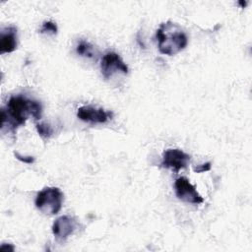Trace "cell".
<instances>
[{"label": "cell", "instance_id": "11", "mask_svg": "<svg viewBox=\"0 0 252 252\" xmlns=\"http://www.w3.org/2000/svg\"><path fill=\"white\" fill-rule=\"evenodd\" d=\"M35 128H36V131L38 133V135L44 139H47V138H50L52 136V133H53V130H52V127L48 124V123H45V122H40V123H37L35 125Z\"/></svg>", "mask_w": 252, "mask_h": 252}, {"label": "cell", "instance_id": "13", "mask_svg": "<svg viewBox=\"0 0 252 252\" xmlns=\"http://www.w3.org/2000/svg\"><path fill=\"white\" fill-rule=\"evenodd\" d=\"M210 169H211V162H206V163H203V164H199L196 167H194V171L197 172V173L209 171Z\"/></svg>", "mask_w": 252, "mask_h": 252}, {"label": "cell", "instance_id": "7", "mask_svg": "<svg viewBox=\"0 0 252 252\" xmlns=\"http://www.w3.org/2000/svg\"><path fill=\"white\" fill-rule=\"evenodd\" d=\"M111 115L110 112L105 111L103 108L93 105H84L77 110V117L80 120L92 124L105 123L111 118Z\"/></svg>", "mask_w": 252, "mask_h": 252}, {"label": "cell", "instance_id": "2", "mask_svg": "<svg viewBox=\"0 0 252 252\" xmlns=\"http://www.w3.org/2000/svg\"><path fill=\"white\" fill-rule=\"evenodd\" d=\"M156 36L159 52L168 56L179 53L188 43L186 33L177 24L171 21L162 23L157 30Z\"/></svg>", "mask_w": 252, "mask_h": 252}, {"label": "cell", "instance_id": "8", "mask_svg": "<svg viewBox=\"0 0 252 252\" xmlns=\"http://www.w3.org/2000/svg\"><path fill=\"white\" fill-rule=\"evenodd\" d=\"M78 227L77 220L70 216H61L52 224V233L59 241L66 240Z\"/></svg>", "mask_w": 252, "mask_h": 252}, {"label": "cell", "instance_id": "15", "mask_svg": "<svg viewBox=\"0 0 252 252\" xmlns=\"http://www.w3.org/2000/svg\"><path fill=\"white\" fill-rule=\"evenodd\" d=\"M14 246L13 245H11V244H8V246H6L5 245V243H3L2 245H1V250H10V251H14Z\"/></svg>", "mask_w": 252, "mask_h": 252}, {"label": "cell", "instance_id": "14", "mask_svg": "<svg viewBox=\"0 0 252 252\" xmlns=\"http://www.w3.org/2000/svg\"><path fill=\"white\" fill-rule=\"evenodd\" d=\"M14 155H15L16 158L19 159V160H21L22 162H25V163H32V162L34 161V158H33L32 157H25V156L20 155L19 153H15Z\"/></svg>", "mask_w": 252, "mask_h": 252}, {"label": "cell", "instance_id": "12", "mask_svg": "<svg viewBox=\"0 0 252 252\" xmlns=\"http://www.w3.org/2000/svg\"><path fill=\"white\" fill-rule=\"evenodd\" d=\"M57 31H58V29H57L56 24L51 21H47L42 24V26L39 30V32L48 33V34H56Z\"/></svg>", "mask_w": 252, "mask_h": 252}, {"label": "cell", "instance_id": "4", "mask_svg": "<svg viewBox=\"0 0 252 252\" xmlns=\"http://www.w3.org/2000/svg\"><path fill=\"white\" fill-rule=\"evenodd\" d=\"M100 70L102 76L105 79H109L117 72L127 74L128 66L116 52L109 51L106 52L101 58Z\"/></svg>", "mask_w": 252, "mask_h": 252}, {"label": "cell", "instance_id": "9", "mask_svg": "<svg viewBox=\"0 0 252 252\" xmlns=\"http://www.w3.org/2000/svg\"><path fill=\"white\" fill-rule=\"evenodd\" d=\"M0 53H11L16 50L18 44L17 29L15 27H6L1 30Z\"/></svg>", "mask_w": 252, "mask_h": 252}, {"label": "cell", "instance_id": "1", "mask_svg": "<svg viewBox=\"0 0 252 252\" xmlns=\"http://www.w3.org/2000/svg\"><path fill=\"white\" fill-rule=\"evenodd\" d=\"M41 112L42 106L38 101L22 95L11 96L7 104V110L1 109V126L7 123L12 130H15L17 127L24 125L29 116H32L36 120L39 119Z\"/></svg>", "mask_w": 252, "mask_h": 252}, {"label": "cell", "instance_id": "6", "mask_svg": "<svg viewBox=\"0 0 252 252\" xmlns=\"http://www.w3.org/2000/svg\"><path fill=\"white\" fill-rule=\"evenodd\" d=\"M190 158V155L179 149H168L164 151L162 155V161L160 165L164 168L172 169L177 172L187 166Z\"/></svg>", "mask_w": 252, "mask_h": 252}, {"label": "cell", "instance_id": "10", "mask_svg": "<svg viewBox=\"0 0 252 252\" xmlns=\"http://www.w3.org/2000/svg\"><path fill=\"white\" fill-rule=\"evenodd\" d=\"M76 52L84 57L90 59H95L97 57V51L89 41L80 40L76 46Z\"/></svg>", "mask_w": 252, "mask_h": 252}, {"label": "cell", "instance_id": "5", "mask_svg": "<svg viewBox=\"0 0 252 252\" xmlns=\"http://www.w3.org/2000/svg\"><path fill=\"white\" fill-rule=\"evenodd\" d=\"M174 189L177 198L181 201L195 205L201 204L204 201L203 197L197 192L195 186L185 177H179L176 179Z\"/></svg>", "mask_w": 252, "mask_h": 252}, {"label": "cell", "instance_id": "3", "mask_svg": "<svg viewBox=\"0 0 252 252\" xmlns=\"http://www.w3.org/2000/svg\"><path fill=\"white\" fill-rule=\"evenodd\" d=\"M63 193L57 187H45L35 197V207L44 215H56L62 208Z\"/></svg>", "mask_w": 252, "mask_h": 252}]
</instances>
